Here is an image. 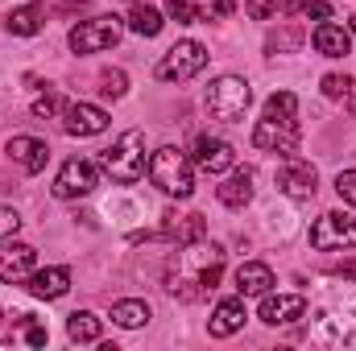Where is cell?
<instances>
[{
	"label": "cell",
	"instance_id": "cell-1",
	"mask_svg": "<svg viewBox=\"0 0 356 351\" xmlns=\"http://www.w3.org/2000/svg\"><path fill=\"white\" fill-rule=\"evenodd\" d=\"M294 112H298L294 91H273L261 124L253 128V145L269 149V153H282V157L298 153V120H294Z\"/></svg>",
	"mask_w": 356,
	"mask_h": 351
},
{
	"label": "cell",
	"instance_id": "cell-2",
	"mask_svg": "<svg viewBox=\"0 0 356 351\" xmlns=\"http://www.w3.org/2000/svg\"><path fill=\"white\" fill-rule=\"evenodd\" d=\"M149 178L162 194L170 198H191L195 194V174H191V162L186 153L175 149V145H162L154 157H149Z\"/></svg>",
	"mask_w": 356,
	"mask_h": 351
},
{
	"label": "cell",
	"instance_id": "cell-3",
	"mask_svg": "<svg viewBox=\"0 0 356 351\" xmlns=\"http://www.w3.org/2000/svg\"><path fill=\"white\" fill-rule=\"evenodd\" d=\"M99 166L116 178V182H124V186L137 182V178L145 174V132L141 128H129L112 149H104Z\"/></svg>",
	"mask_w": 356,
	"mask_h": 351
},
{
	"label": "cell",
	"instance_id": "cell-4",
	"mask_svg": "<svg viewBox=\"0 0 356 351\" xmlns=\"http://www.w3.org/2000/svg\"><path fill=\"white\" fill-rule=\"evenodd\" d=\"M249 103H253V91H249L245 79H236V75H224V79H216L207 87V112L220 124H236L249 112Z\"/></svg>",
	"mask_w": 356,
	"mask_h": 351
},
{
	"label": "cell",
	"instance_id": "cell-5",
	"mask_svg": "<svg viewBox=\"0 0 356 351\" xmlns=\"http://www.w3.org/2000/svg\"><path fill=\"white\" fill-rule=\"evenodd\" d=\"M207 67V46L203 42H178L166 50V58L158 62V79L162 83H186Z\"/></svg>",
	"mask_w": 356,
	"mask_h": 351
},
{
	"label": "cell",
	"instance_id": "cell-6",
	"mask_svg": "<svg viewBox=\"0 0 356 351\" xmlns=\"http://www.w3.org/2000/svg\"><path fill=\"white\" fill-rule=\"evenodd\" d=\"M311 248L319 252H336V248H356V223L340 211H327L315 219L311 228Z\"/></svg>",
	"mask_w": 356,
	"mask_h": 351
},
{
	"label": "cell",
	"instance_id": "cell-7",
	"mask_svg": "<svg viewBox=\"0 0 356 351\" xmlns=\"http://www.w3.org/2000/svg\"><path fill=\"white\" fill-rule=\"evenodd\" d=\"M71 50L75 54H95V50H108L120 42V21L116 17H95V21H83L71 29Z\"/></svg>",
	"mask_w": 356,
	"mask_h": 351
},
{
	"label": "cell",
	"instance_id": "cell-8",
	"mask_svg": "<svg viewBox=\"0 0 356 351\" xmlns=\"http://www.w3.org/2000/svg\"><path fill=\"white\" fill-rule=\"evenodd\" d=\"M315 182H319L315 166H311V162H302V157H294V153L277 166V190H282V194H290V198H298V203L315 198V190H319Z\"/></svg>",
	"mask_w": 356,
	"mask_h": 351
},
{
	"label": "cell",
	"instance_id": "cell-9",
	"mask_svg": "<svg viewBox=\"0 0 356 351\" xmlns=\"http://www.w3.org/2000/svg\"><path fill=\"white\" fill-rule=\"evenodd\" d=\"M95 186H99V166L75 157V162H67L58 170V178H54V198H83Z\"/></svg>",
	"mask_w": 356,
	"mask_h": 351
},
{
	"label": "cell",
	"instance_id": "cell-10",
	"mask_svg": "<svg viewBox=\"0 0 356 351\" xmlns=\"http://www.w3.org/2000/svg\"><path fill=\"white\" fill-rule=\"evenodd\" d=\"M203 174H224L232 162H236V153H232V145L228 141H220V137H199L195 141V157H191Z\"/></svg>",
	"mask_w": 356,
	"mask_h": 351
},
{
	"label": "cell",
	"instance_id": "cell-11",
	"mask_svg": "<svg viewBox=\"0 0 356 351\" xmlns=\"http://www.w3.org/2000/svg\"><path fill=\"white\" fill-rule=\"evenodd\" d=\"M63 128H67L71 137H95V132L108 128V112L95 108V103H71V108L63 112Z\"/></svg>",
	"mask_w": 356,
	"mask_h": 351
},
{
	"label": "cell",
	"instance_id": "cell-12",
	"mask_svg": "<svg viewBox=\"0 0 356 351\" xmlns=\"http://www.w3.org/2000/svg\"><path fill=\"white\" fill-rule=\"evenodd\" d=\"M4 153H8V162H17L25 174H42L46 162H50V149H46V141H38V137H13Z\"/></svg>",
	"mask_w": 356,
	"mask_h": 351
},
{
	"label": "cell",
	"instance_id": "cell-13",
	"mask_svg": "<svg viewBox=\"0 0 356 351\" xmlns=\"http://www.w3.org/2000/svg\"><path fill=\"white\" fill-rule=\"evenodd\" d=\"M302 314H307V298L302 293H266V302H261V323H269V327L294 323Z\"/></svg>",
	"mask_w": 356,
	"mask_h": 351
},
{
	"label": "cell",
	"instance_id": "cell-14",
	"mask_svg": "<svg viewBox=\"0 0 356 351\" xmlns=\"http://www.w3.org/2000/svg\"><path fill=\"white\" fill-rule=\"evenodd\" d=\"M38 264V252L29 244H0V281H25Z\"/></svg>",
	"mask_w": 356,
	"mask_h": 351
},
{
	"label": "cell",
	"instance_id": "cell-15",
	"mask_svg": "<svg viewBox=\"0 0 356 351\" xmlns=\"http://www.w3.org/2000/svg\"><path fill=\"white\" fill-rule=\"evenodd\" d=\"M71 289V273L58 264V268H42V273H29V293L33 298H46V302H54V298H63Z\"/></svg>",
	"mask_w": 356,
	"mask_h": 351
},
{
	"label": "cell",
	"instance_id": "cell-16",
	"mask_svg": "<svg viewBox=\"0 0 356 351\" xmlns=\"http://www.w3.org/2000/svg\"><path fill=\"white\" fill-rule=\"evenodd\" d=\"M269 285H273V268L261 261H249L236 268V289L245 293V298H266Z\"/></svg>",
	"mask_w": 356,
	"mask_h": 351
},
{
	"label": "cell",
	"instance_id": "cell-17",
	"mask_svg": "<svg viewBox=\"0 0 356 351\" xmlns=\"http://www.w3.org/2000/svg\"><path fill=\"white\" fill-rule=\"evenodd\" d=\"M311 42H315V50H319L323 58H344V54L353 50V37H348V29L332 25V21H323V25L311 33Z\"/></svg>",
	"mask_w": 356,
	"mask_h": 351
},
{
	"label": "cell",
	"instance_id": "cell-18",
	"mask_svg": "<svg viewBox=\"0 0 356 351\" xmlns=\"http://www.w3.org/2000/svg\"><path fill=\"white\" fill-rule=\"evenodd\" d=\"M245 302H236V298H228V302H220L216 306V314H211V335L216 339H228V335H236L241 327H245Z\"/></svg>",
	"mask_w": 356,
	"mask_h": 351
},
{
	"label": "cell",
	"instance_id": "cell-19",
	"mask_svg": "<svg viewBox=\"0 0 356 351\" xmlns=\"http://www.w3.org/2000/svg\"><path fill=\"white\" fill-rule=\"evenodd\" d=\"M216 194H220L224 207H245V203L253 198V174H249V170H236V174L216 190Z\"/></svg>",
	"mask_w": 356,
	"mask_h": 351
},
{
	"label": "cell",
	"instance_id": "cell-20",
	"mask_svg": "<svg viewBox=\"0 0 356 351\" xmlns=\"http://www.w3.org/2000/svg\"><path fill=\"white\" fill-rule=\"evenodd\" d=\"M99 318L88 314V310H75L71 318H67V335H71V343H95L99 339Z\"/></svg>",
	"mask_w": 356,
	"mask_h": 351
},
{
	"label": "cell",
	"instance_id": "cell-21",
	"mask_svg": "<svg viewBox=\"0 0 356 351\" xmlns=\"http://www.w3.org/2000/svg\"><path fill=\"white\" fill-rule=\"evenodd\" d=\"M129 29L141 33V37H158V33H162V12L149 8V4H137L133 17H129Z\"/></svg>",
	"mask_w": 356,
	"mask_h": 351
},
{
	"label": "cell",
	"instance_id": "cell-22",
	"mask_svg": "<svg viewBox=\"0 0 356 351\" xmlns=\"http://www.w3.org/2000/svg\"><path fill=\"white\" fill-rule=\"evenodd\" d=\"M112 323H120V327H141V323H149V306H145V302H116V306H112Z\"/></svg>",
	"mask_w": 356,
	"mask_h": 351
},
{
	"label": "cell",
	"instance_id": "cell-23",
	"mask_svg": "<svg viewBox=\"0 0 356 351\" xmlns=\"http://www.w3.org/2000/svg\"><path fill=\"white\" fill-rule=\"evenodd\" d=\"M8 29L21 33V37H33L42 29V8H17V12H8Z\"/></svg>",
	"mask_w": 356,
	"mask_h": 351
},
{
	"label": "cell",
	"instance_id": "cell-24",
	"mask_svg": "<svg viewBox=\"0 0 356 351\" xmlns=\"http://www.w3.org/2000/svg\"><path fill=\"white\" fill-rule=\"evenodd\" d=\"M166 12H170V17H175L178 25H191V21H195V17H199V8H195V4H191V0H170V4H166Z\"/></svg>",
	"mask_w": 356,
	"mask_h": 351
},
{
	"label": "cell",
	"instance_id": "cell-25",
	"mask_svg": "<svg viewBox=\"0 0 356 351\" xmlns=\"http://www.w3.org/2000/svg\"><path fill=\"white\" fill-rule=\"evenodd\" d=\"M298 42H302V29H294V25H290V29H282V33H273V37H269V50H294Z\"/></svg>",
	"mask_w": 356,
	"mask_h": 351
},
{
	"label": "cell",
	"instance_id": "cell-26",
	"mask_svg": "<svg viewBox=\"0 0 356 351\" xmlns=\"http://www.w3.org/2000/svg\"><path fill=\"white\" fill-rule=\"evenodd\" d=\"M348 87H353V79H348V75H323V95L340 99V95H348Z\"/></svg>",
	"mask_w": 356,
	"mask_h": 351
},
{
	"label": "cell",
	"instance_id": "cell-27",
	"mask_svg": "<svg viewBox=\"0 0 356 351\" xmlns=\"http://www.w3.org/2000/svg\"><path fill=\"white\" fill-rule=\"evenodd\" d=\"M336 194H340L344 203H353V207H356V170H344V174L336 178Z\"/></svg>",
	"mask_w": 356,
	"mask_h": 351
},
{
	"label": "cell",
	"instance_id": "cell-28",
	"mask_svg": "<svg viewBox=\"0 0 356 351\" xmlns=\"http://www.w3.org/2000/svg\"><path fill=\"white\" fill-rule=\"evenodd\" d=\"M58 103H63V99H58L54 91H46V95H38V99H33V116H54V112H58Z\"/></svg>",
	"mask_w": 356,
	"mask_h": 351
},
{
	"label": "cell",
	"instance_id": "cell-29",
	"mask_svg": "<svg viewBox=\"0 0 356 351\" xmlns=\"http://www.w3.org/2000/svg\"><path fill=\"white\" fill-rule=\"evenodd\" d=\"M99 83H104V87H99L104 95H124V71H108Z\"/></svg>",
	"mask_w": 356,
	"mask_h": 351
},
{
	"label": "cell",
	"instance_id": "cell-30",
	"mask_svg": "<svg viewBox=\"0 0 356 351\" xmlns=\"http://www.w3.org/2000/svg\"><path fill=\"white\" fill-rule=\"evenodd\" d=\"M21 228V219H17V211H8V207H0V240L4 236H13Z\"/></svg>",
	"mask_w": 356,
	"mask_h": 351
},
{
	"label": "cell",
	"instance_id": "cell-31",
	"mask_svg": "<svg viewBox=\"0 0 356 351\" xmlns=\"http://www.w3.org/2000/svg\"><path fill=\"white\" fill-rule=\"evenodd\" d=\"M307 17H332V4L327 0H307V4H298Z\"/></svg>",
	"mask_w": 356,
	"mask_h": 351
},
{
	"label": "cell",
	"instance_id": "cell-32",
	"mask_svg": "<svg viewBox=\"0 0 356 351\" xmlns=\"http://www.w3.org/2000/svg\"><path fill=\"white\" fill-rule=\"evenodd\" d=\"M249 12H253V17H273V12H277V0H253Z\"/></svg>",
	"mask_w": 356,
	"mask_h": 351
},
{
	"label": "cell",
	"instance_id": "cell-33",
	"mask_svg": "<svg viewBox=\"0 0 356 351\" xmlns=\"http://www.w3.org/2000/svg\"><path fill=\"white\" fill-rule=\"evenodd\" d=\"M46 339H50L46 327H29V343H33V348H46Z\"/></svg>",
	"mask_w": 356,
	"mask_h": 351
},
{
	"label": "cell",
	"instance_id": "cell-34",
	"mask_svg": "<svg viewBox=\"0 0 356 351\" xmlns=\"http://www.w3.org/2000/svg\"><path fill=\"white\" fill-rule=\"evenodd\" d=\"M232 8H236V4H232V0H216V17H228V12H232Z\"/></svg>",
	"mask_w": 356,
	"mask_h": 351
},
{
	"label": "cell",
	"instance_id": "cell-35",
	"mask_svg": "<svg viewBox=\"0 0 356 351\" xmlns=\"http://www.w3.org/2000/svg\"><path fill=\"white\" fill-rule=\"evenodd\" d=\"M336 273H348V277H356V261H344L340 268H336Z\"/></svg>",
	"mask_w": 356,
	"mask_h": 351
},
{
	"label": "cell",
	"instance_id": "cell-36",
	"mask_svg": "<svg viewBox=\"0 0 356 351\" xmlns=\"http://www.w3.org/2000/svg\"><path fill=\"white\" fill-rule=\"evenodd\" d=\"M348 112H353V120H356V95H353V103H348Z\"/></svg>",
	"mask_w": 356,
	"mask_h": 351
},
{
	"label": "cell",
	"instance_id": "cell-37",
	"mask_svg": "<svg viewBox=\"0 0 356 351\" xmlns=\"http://www.w3.org/2000/svg\"><path fill=\"white\" fill-rule=\"evenodd\" d=\"M353 29H356V17H353Z\"/></svg>",
	"mask_w": 356,
	"mask_h": 351
}]
</instances>
